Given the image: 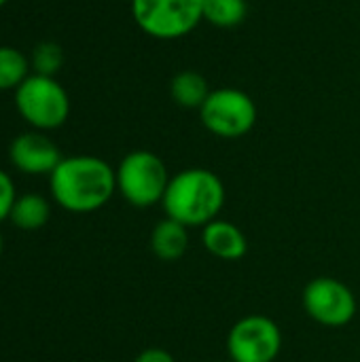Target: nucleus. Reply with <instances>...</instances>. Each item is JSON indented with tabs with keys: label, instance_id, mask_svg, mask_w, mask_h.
Returning <instances> with one entry per match:
<instances>
[{
	"label": "nucleus",
	"instance_id": "f257e3e1",
	"mask_svg": "<svg viewBox=\"0 0 360 362\" xmlns=\"http://www.w3.org/2000/svg\"><path fill=\"white\" fill-rule=\"evenodd\" d=\"M53 199L68 212L89 214L106 206L117 191L115 170L100 157H64L49 176Z\"/></svg>",
	"mask_w": 360,
	"mask_h": 362
},
{
	"label": "nucleus",
	"instance_id": "423d86ee",
	"mask_svg": "<svg viewBox=\"0 0 360 362\" xmlns=\"http://www.w3.org/2000/svg\"><path fill=\"white\" fill-rule=\"evenodd\" d=\"M257 117L259 110L255 100L238 87L212 89L199 108L204 127L219 138L246 136L257 125Z\"/></svg>",
	"mask_w": 360,
	"mask_h": 362
},
{
	"label": "nucleus",
	"instance_id": "9d476101",
	"mask_svg": "<svg viewBox=\"0 0 360 362\" xmlns=\"http://www.w3.org/2000/svg\"><path fill=\"white\" fill-rule=\"evenodd\" d=\"M202 242L206 250L221 261H240L248 250L246 235L229 221H212L204 227Z\"/></svg>",
	"mask_w": 360,
	"mask_h": 362
},
{
	"label": "nucleus",
	"instance_id": "9b49d317",
	"mask_svg": "<svg viewBox=\"0 0 360 362\" xmlns=\"http://www.w3.org/2000/svg\"><path fill=\"white\" fill-rule=\"evenodd\" d=\"M151 250L166 263L180 261L189 250V231L174 218H163L151 233Z\"/></svg>",
	"mask_w": 360,
	"mask_h": 362
},
{
	"label": "nucleus",
	"instance_id": "a211bd4d",
	"mask_svg": "<svg viewBox=\"0 0 360 362\" xmlns=\"http://www.w3.org/2000/svg\"><path fill=\"white\" fill-rule=\"evenodd\" d=\"M134 362H176L174 361V356L168 352V350H163V348H149V350H144L142 354H138V358Z\"/></svg>",
	"mask_w": 360,
	"mask_h": 362
},
{
	"label": "nucleus",
	"instance_id": "dca6fc26",
	"mask_svg": "<svg viewBox=\"0 0 360 362\" xmlns=\"http://www.w3.org/2000/svg\"><path fill=\"white\" fill-rule=\"evenodd\" d=\"M30 66H32V70L36 74L55 76V72L64 66V51H62V47L57 42H53V40L38 42L32 49Z\"/></svg>",
	"mask_w": 360,
	"mask_h": 362
},
{
	"label": "nucleus",
	"instance_id": "f03ea898",
	"mask_svg": "<svg viewBox=\"0 0 360 362\" xmlns=\"http://www.w3.org/2000/svg\"><path fill=\"white\" fill-rule=\"evenodd\" d=\"M161 206L185 227H206L225 206V185L212 170L189 168L170 178Z\"/></svg>",
	"mask_w": 360,
	"mask_h": 362
},
{
	"label": "nucleus",
	"instance_id": "aec40b11",
	"mask_svg": "<svg viewBox=\"0 0 360 362\" xmlns=\"http://www.w3.org/2000/svg\"><path fill=\"white\" fill-rule=\"evenodd\" d=\"M6 2H8V0H0V6H4Z\"/></svg>",
	"mask_w": 360,
	"mask_h": 362
},
{
	"label": "nucleus",
	"instance_id": "1a4fd4ad",
	"mask_svg": "<svg viewBox=\"0 0 360 362\" xmlns=\"http://www.w3.org/2000/svg\"><path fill=\"white\" fill-rule=\"evenodd\" d=\"M8 159L11 163L30 176H42L49 174L59 165L64 159L55 142L45 136L42 132H23L17 138H13L8 146Z\"/></svg>",
	"mask_w": 360,
	"mask_h": 362
},
{
	"label": "nucleus",
	"instance_id": "2eb2a0df",
	"mask_svg": "<svg viewBox=\"0 0 360 362\" xmlns=\"http://www.w3.org/2000/svg\"><path fill=\"white\" fill-rule=\"evenodd\" d=\"M248 15L246 0H204V21L214 28H236Z\"/></svg>",
	"mask_w": 360,
	"mask_h": 362
},
{
	"label": "nucleus",
	"instance_id": "f3484780",
	"mask_svg": "<svg viewBox=\"0 0 360 362\" xmlns=\"http://www.w3.org/2000/svg\"><path fill=\"white\" fill-rule=\"evenodd\" d=\"M15 199H17V193H15L13 178L4 170H0V223L11 216Z\"/></svg>",
	"mask_w": 360,
	"mask_h": 362
},
{
	"label": "nucleus",
	"instance_id": "4468645a",
	"mask_svg": "<svg viewBox=\"0 0 360 362\" xmlns=\"http://www.w3.org/2000/svg\"><path fill=\"white\" fill-rule=\"evenodd\" d=\"M30 59L17 47L0 45V91H15L30 76Z\"/></svg>",
	"mask_w": 360,
	"mask_h": 362
},
{
	"label": "nucleus",
	"instance_id": "412c9836",
	"mask_svg": "<svg viewBox=\"0 0 360 362\" xmlns=\"http://www.w3.org/2000/svg\"><path fill=\"white\" fill-rule=\"evenodd\" d=\"M229 362H233V361H229Z\"/></svg>",
	"mask_w": 360,
	"mask_h": 362
},
{
	"label": "nucleus",
	"instance_id": "f8f14e48",
	"mask_svg": "<svg viewBox=\"0 0 360 362\" xmlns=\"http://www.w3.org/2000/svg\"><path fill=\"white\" fill-rule=\"evenodd\" d=\"M208 78L197 70H180L170 81V95L182 108H202L206 98L210 95Z\"/></svg>",
	"mask_w": 360,
	"mask_h": 362
},
{
	"label": "nucleus",
	"instance_id": "20e7f679",
	"mask_svg": "<svg viewBox=\"0 0 360 362\" xmlns=\"http://www.w3.org/2000/svg\"><path fill=\"white\" fill-rule=\"evenodd\" d=\"M132 17L146 36L176 40L204 21V0H132Z\"/></svg>",
	"mask_w": 360,
	"mask_h": 362
},
{
	"label": "nucleus",
	"instance_id": "39448f33",
	"mask_svg": "<svg viewBox=\"0 0 360 362\" xmlns=\"http://www.w3.org/2000/svg\"><path fill=\"white\" fill-rule=\"evenodd\" d=\"M115 174L119 193L136 208L161 204L170 185V174L163 159L151 151L127 153Z\"/></svg>",
	"mask_w": 360,
	"mask_h": 362
},
{
	"label": "nucleus",
	"instance_id": "6ab92c4d",
	"mask_svg": "<svg viewBox=\"0 0 360 362\" xmlns=\"http://www.w3.org/2000/svg\"><path fill=\"white\" fill-rule=\"evenodd\" d=\"M0 255H2V235H0Z\"/></svg>",
	"mask_w": 360,
	"mask_h": 362
},
{
	"label": "nucleus",
	"instance_id": "ddd939ff",
	"mask_svg": "<svg viewBox=\"0 0 360 362\" xmlns=\"http://www.w3.org/2000/svg\"><path fill=\"white\" fill-rule=\"evenodd\" d=\"M49 216H51L49 202L38 193H25L15 199L8 218L21 231H38L40 227L47 225Z\"/></svg>",
	"mask_w": 360,
	"mask_h": 362
},
{
	"label": "nucleus",
	"instance_id": "7ed1b4c3",
	"mask_svg": "<svg viewBox=\"0 0 360 362\" xmlns=\"http://www.w3.org/2000/svg\"><path fill=\"white\" fill-rule=\"evenodd\" d=\"M15 108L36 132H49L66 123L70 115V98L55 76L32 72L15 89Z\"/></svg>",
	"mask_w": 360,
	"mask_h": 362
},
{
	"label": "nucleus",
	"instance_id": "6e6552de",
	"mask_svg": "<svg viewBox=\"0 0 360 362\" xmlns=\"http://www.w3.org/2000/svg\"><path fill=\"white\" fill-rule=\"evenodd\" d=\"M303 310L318 325L342 329L356 316V297L335 278H316L303 291Z\"/></svg>",
	"mask_w": 360,
	"mask_h": 362
},
{
	"label": "nucleus",
	"instance_id": "0eeeda50",
	"mask_svg": "<svg viewBox=\"0 0 360 362\" xmlns=\"http://www.w3.org/2000/svg\"><path fill=\"white\" fill-rule=\"evenodd\" d=\"M227 350L233 362H274L282 350L280 327L267 316H246L231 327Z\"/></svg>",
	"mask_w": 360,
	"mask_h": 362
}]
</instances>
